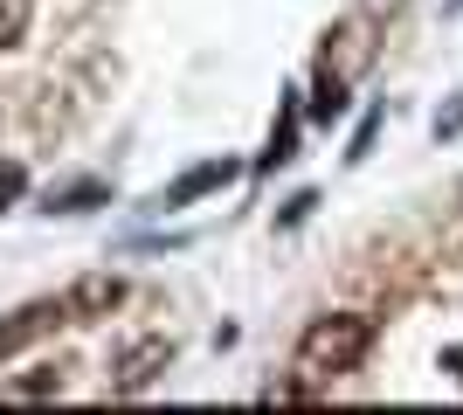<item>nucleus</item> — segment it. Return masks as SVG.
<instances>
[{
	"label": "nucleus",
	"instance_id": "1",
	"mask_svg": "<svg viewBox=\"0 0 463 415\" xmlns=\"http://www.w3.org/2000/svg\"><path fill=\"white\" fill-rule=\"evenodd\" d=\"M367 346H373V318H360V312H326V318H311L305 339H298V374L339 381V374H353V367L367 360Z\"/></svg>",
	"mask_w": 463,
	"mask_h": 415
},
{
	"label": "nucleus",
	"instance_id": "2",
	"mask_svg": "<svg viewBox=\"0 0 463 415\" xmlns=\"http://www.w3.org/2000/svg\"><path fill=\"white\" fill-rule=\"evenodd\" d=\"M174 367V339H132V346H118V360H111V395H146V388H159V374Z\"/></svg>",
	"mask_w": 463,
	"mask_h": 415
},
{
	"label": "nucleus",
	"instance_id": "3",
	"mask_svg": "<svg viewBox=\"0 0 463 415\" xmlns=\"http://www.w3.org/2000/svg\"><path fill=\"white\" fill-rule=\"evenodd\" d=\"M56 325H70V305H62V297L21 305L14 318H0V360H14L21 346H35V339H42V333H56Z\"/></svg>",
	"mask_w": 463,
	"mask_h": 415
},
{
	"label": "nucleus",
	"instance_id": "4",
	"mask_svg": "<svg viewBox=\"0 0 463 415\" xmlns=\"http://www.w3.org/2000/svg\"><path fill=\"white\" fill-rule=\"evenodd\" d=\"M242 174V166H235V159H201V166H187V174L180 180H166V187H159V215H166V208H187V201H201V194H222V187H229V180Z\"/></svg>",
	"mask_w": 463,
	"mask_h": 415
},
{
	"label": "nucleus",
	"instance_id": "5",
	"mask_svg": "<svg viewBox=\"0 0 463 415\" xmlns=\"http://www.w3.org/2000/svg\"><path fill=\"white\" fill-rule=\"evenodd\" d=\"M62 305H70V318H111L118 305H125V277L118 270H90V277H77V284L62 291Z\"/></svg>",
	"mask_w": 463,
	"mask_h": 415
},
{
	"label": "nucleus",
	"instance_id": "6",
	"mask_svg": "<svg viewBox=\"0 0 463 415\" xmlns=\"http://www.w3.org/2000/svg\"><path fill=\"white\" fill-rule=\"evenodd\" d=\"M70 388V367L62 360H35V367H21V374L0 381V401H56Z\"/></svg>",
	"mask_w": 463,
	"mask_h": 415
},
{
	"label": "nucleus",
	"instance_id": "7",
	"mask_svg": "<svg viewBox=\"0 0 463 415\" xmlns=\"http://www.w3.org/2000/svg\"><path fill=\"white\" fill-rule=\"evenodd\" d=\"M104 201H111V180H62V187H49V215H83Z\"/></svg>",
	"mask_w": 463,
	"mask_h": 415
},
{
	"label": "nucleus",
	"instance_id": "8",
	"mask_svg": "<svg viewBox=\"0 0 463 415\" xmlns=\"http://www.w3.org/2000/svg\"><path fill=\"white\" fill-rule=\"evenodd\" d=\"M298 118H305V111H298V104H284V118H277L270 146H263V159H256L263 174H277V166H290V159H298Z\"/></svg>",
	"mask_w": 463,
	"mask_h": 415
},
{
	"label": "nucleus",
	"instance_id": "9",
	"mask_svg": "<svg viewBox=\"0 0 463 415\" xmlns=\"http://www.w3.org/2000/svg\"><path fill=\"white\" fill-rule=\"evenodd\" d=\"M305 118H311V125L346 118V77H339V70H318V98L305 104Z\"/></svg>",
	"mask_w": 463,
	"mask_h": 415
},
{
	"label": "nucleus",
	"instance_id": "10",
	"mask_svg": "<svg viewBox=\"0 0 463 415\" xmlns=\"http://www.w3.org/2000/svg\"><path fill=\"white\" fill-rule=\"evenodd\" d=\"M28 14H35V0H0V49H21Z\"/></svg>",
	"mask_w": 463,
	"mask_h": 415
},
{
	"label": "nucleus",
	"instance_id": "11",
	"mask_svg": "<svg viewBox=\"0 0 463 415\" xmlns=\"http://www.w3.org/2000/svg\"><path fill=\"white\" fill-rule=\"evenodd\" d=\"M21 187H28V166H21V159H0V208H14Z\"/></svg>",
	"mask_w": 463,
	"mask_h": 415
},
{
	"label": "nucleus",
	"instance_id": "12",
	"mask_svg": "<svg viewBox=\"0 0 463 415\" xmlns=\"http://www.w3.org/2000/svg\"><path fill=\"white\" fill-rule=\"evenodd\" d=\"M436 138H463V98H449L443 111H436Z\"/></svg>",
	"mask_w": 463,
	"mask_h": 415
},
{
	"label": "nucleus",
	"instance_id": "13",
	"mask_svg": "<svg viewBox=\"0 0 463 415\" xmlns=\"http://www.w3.org/2000/svg\"><path fill=\"white\" fill-rule=\"evenodd\" d=\"M373 132H381V111H367V125L353 132V153H346V159H367V153H373Z\"/></svg>",
	"mask_w": 463,
	"mask_h": 415
},
{
	"label": "nucleus",
	"instance_id": "14",
	"mask_svg": "<svg viewBox=\"0 0 463 415\" xmlns=\"http://www.w3.org/2000/svg\"><path fill=\"white\" fill-rule=\"evenodd\" d=\"M311 208H318V194H290V201H284V215H277V222H305Z\"/></svg>",
	"mask_w": 463,
	"mask_h": 415
},
{
	"label": "nucleus",
	"instance_id": "15",
	"mask_svg": "<svg viewBox=\"0 0 463 415\" xmlns=\"http://www.w3.org/2000/svg\"><path fill=\"white\" fill-rule=\"evenodd\" d=\"M443 374H457V388H463V346H443Z\"/></svg>",
	"mask_w": 463,
	"mask_h": 415
}]
</instances>
